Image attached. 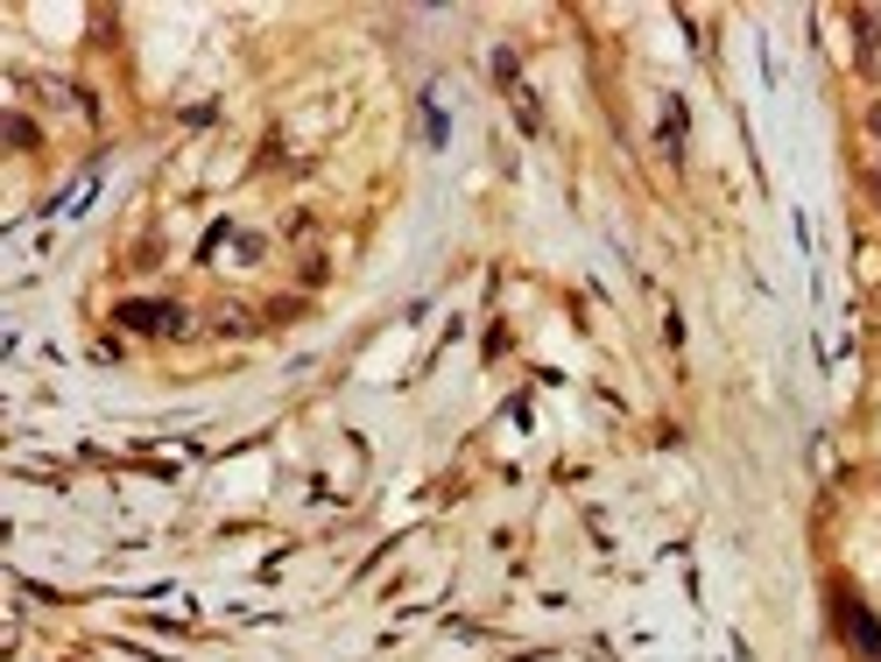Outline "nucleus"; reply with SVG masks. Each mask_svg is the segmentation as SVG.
<instances>
[{
    "instance_id": "obj_3",
    "label": "nucleus",
    "mask_w": 881,
    "mask_h": 662,
    "mask_svg": "<svg viewBox=\"0 0 881 662\" xmlns=\"http://www.w3.org/2000/svg\"><path fill=\"white\" fill-rule=\"evenodd\" d=\"M663 148H670V155L684 148V106H670V113H663Z\"/></svg>"
},
{
    "instance_id": "obj_1",
    "label": "nucleus",
    "mask_w": 881,
    "mask_h": 662,
    "mask_svg": "<svg viewBox=\"0 0 881 662\" xmlns=\"http://www.w3.org/2000/svg\"><path fill=\"white\" fill-rule=\"evenodd\" d=\"M839 628H847V641H853L860 655H881V620L860 607L853 592H839Z\"/></svg>"
},
{
    "instance_id": "obj_2",
    "label": "nucleus",
    "mask_w": 881,
    "mask_h": 662,
    "mask_svg": "<svg viewBox=\"0 0 881 662\" xmlns=\"http://www.w3.org/2000/svg\"><path fill=\"white\" fill-rule=\"evenodd\" d=\"M113 318L134 324V331H184V310L177 303H121Z\"/></svg>"
}]
</instances>
